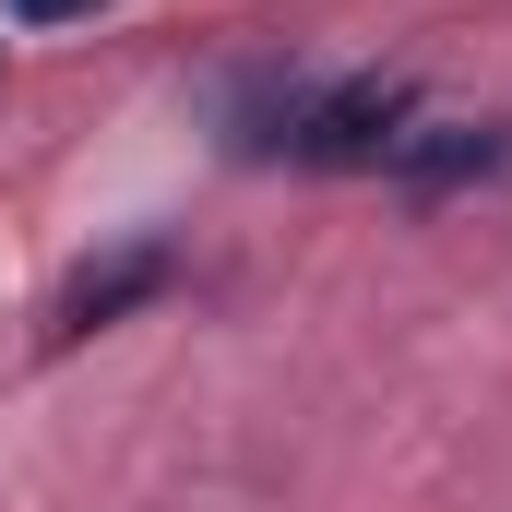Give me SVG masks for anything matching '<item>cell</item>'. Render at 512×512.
Masks as SVG:
<instances>
[{"instance_id": "cell-2", "label": "cell", "mask_w": 512, "mask_h": 512, "mask_svg": "<svg viewBox=\"0 0 512 512\" xmlns=\"http://www.w3.org/2000/svg\"><path fill=\"white\" fill-rule=\"evenodd\" d=\"M167 274H179L167 239H131V251L84 262V274L60 286V334H96V322H120V310H143V298H167Z\"/></svg>"}, {"instance_id": "cell-3", "label": "cell", "mask_w": 512, "mask_h": 512, "mask_svg": "<svg viewBox=\"0 0 512 512\" xmlns=\"http://www.w3.org/2000/svg\"><path fill=\"white\" fill-rule=\"evenodd\" d=\"M477 167H501V131L489 120H405V143H393V179H417V191H453Z\"/></svg>"}, {"instance_id": "cell-4", "label": "cell", "mask_w": 512, "mask_h": 512, "mask_svg": "<svg viewBox=\"0 0 512 512\" xmlns=\"http://www.w3.org/2000/svg\"><path fill=\"white\" fill-rule=\"evenodd\" d=\"M12 24H72V12H96V0H0Z\"/></svg>"}, {"instance_id": "cell-1", "label": "cell", "mask_w": 512, "mask_h": 512, "mask_svg": "<svg viewBox=\"0 0 512 512\" xmlns=\"http://www.w3.org/2000/svg\"><path fill=\"white\" fill-rule=\"evenodd\" d=\"M417 120V84L405 72H334V84H286L262 143L298 155V167H393V143Z\"/></svg>"}]
</instances>
